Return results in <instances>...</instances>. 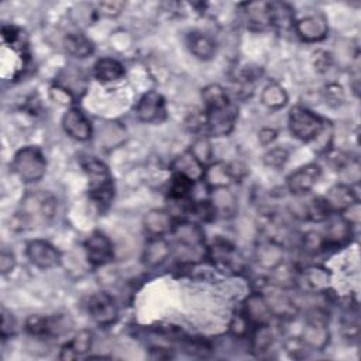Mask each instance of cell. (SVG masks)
Here are the masks:
<instances>
[{
    "label": "cell",
    "instance_id": "4",
    "mask_svg": "<svg viewBox=\"0 0 361 361\" xmlns=\"http://www.w3.org/2000/svg\"><path fill=\"white\" fill-rule=\"evenodd\" d=\"M13 169L23 183H37L46 175L47 159L39 147L29 145L16 152Z\"/></svg>",
    "mask_w": 361,
    "mask_h": 361
},
{
    "label": "cell",
    "instance_id": "20",
    "mask_svg": "<svg viewBox=\"0 0 361 361\" xmlns=\"http://www.w3.org/2000/svg\"><path fill=\"white\" fill-rule=\"evenodd\" d=\"M175 223L169 212L165 211H150L144 218V228L151 237H164L171 233Z\"/></svg>",
    "mask_w": 361,
    "mask_h": 361
},
{
    "label": "cell",
    "instance_id": "31",
    "mask_svg": "<svg viewBox=\"0 0 361 361\" xmlns=\"http://www.w3.org/2000/svg\"><path fill=\"white\" fill-rule=\"evenodd\" d=\"M194 190V180L185 175L173 173L169 184V198L176 202H185Z\"/></svg>",
    "mask_w": 361,
    "mask_h": 361
},
{
    "label": "cell",
    "instance_id": "9",
    "mask_svg": "<svg viewBox=\"0 0 361 361\" xmlns=\"http://www.w3.org/2000/svg\"><path fill=\"white\" fill-rule=\"evenodd\" d=\"M91 317L102 327L112 326L119 317L116 301L107 292H96L89 299Z\"/></svg>",
    "mask_w": 361,
    "mask_h": 361
},
{
    "label": "cell",
    "instance_id": "22",
    "mask_svg": "<svg viewBox=\"0 0 361 361\" xmlns=\"http://www.w3.org/2000/svg\"><path fill=\"white\" fill-rule=\"evenodd\" d=\"M124 67L114 58H100L93 67L95 78L102 84H110L120 81L124 77Z\"/></svg>",
    "mask_w": 361,
    "mask_h": 361
},
{
    "label": "cell",
    "instance_id": "41",
    "mask_svg": "<svg viewBox=\"0 0 361 361\" xmlns=\"http://www.w3.org/2000/svg\"><path fill=\"white\" fill-rule=\"evenodd\" d=\"M251 327H254L250 320L246 317V315L242 312V313H237L232 317V322H230V333L237 337V339H242V337H246L247 334H250L251 332Z\"/></svg>",
    "mask_w": 361,
    "mask_h": 361
},
{
    "label": "cell",
    "instance_id": "42",
    "mask_svg": "<svg viewBox=\"0 0 361 361\" xmlns=\"http://www.w3.org/2000/svg\"><path fill=\"white\" fill-rule=\"evenodd\" d=\"M303 247L310 253H319L322 250H326L324 237L320 233L309 232L303 236Z\"/></svg>",
    "mask_w": 361,
    "mask_h": 361
},
{
    "label": "cell",
    "instance_id": "29",
    "mask_svg": "<svg viewBox=\"0 0 361 361\" xmlns=\"http://www.w3.org/2000/svg\"><path fill=\"white\" fill-rule=\"evenodd\" d=\"M171 254L169 243L164 237H151L145 246L144 261L148 265H159Z\"/></svg>",
    "mask_w": 361,
    "mask_h": 361
},
{
    "label": "cell",
    "instance_id": "24",
    "mask_svg": "<svg viewBox=\"0 0 361 361\" xmlns=\"http://www.w3.org/2000/svg\"><path fill=\"white\" fill-rule=\"evenodd\" d=\"M302 281L305 287L316 294L327 291L330 285V273L324 267L320 265H312L303 270L302 273Z\"/></svg>",
    "mask_w": 361,
    "mask_h": 361
},
{
    "label": "cell",
    "instance_id": "27",
    "mask_svg": "<svg viewBox=\"0 0 361 361\" xmlns=\"http://www.w3.org/2000/svg\"><path fill=\"white\" fill-rule=\"evenodd\" d=\"M268 20L270 26H275L280 29H287L295 25V15L289 5L282 2H271L267 4Z\"/></svg>",
    "mask_w": 361,
    "mask_h": 361
},
{
    "label": "cell",
    "instance_id": "33",
    "mask_svg": "<svg viewBox=\"0 0 361 361\" xmlns=\"http://www.w3.org/2000/svg\"><path fill=\"white\" fill-rule=\"evenodd\" d=\"M263 105L271 110H280L288 103L287 91L278 84H270L264 88L261 93Z\"/></svg>",
    "mask_w": 361,
    "mask_h": 361
},
{
    "label": "cell",
    "instance_id": "17",
    "mask_svg": "<svg viewBox=\"0 0 361 361\" xmlns=\"http://www.w3.org/2000/svg\"><path fill=\"white\" fill-rule=\"evenodd\" d=\"M136 113H137V117L144 123H152L159 120L165 113L164 98L154 91L147 92L140 99L136 107Z\"/></svg>",
    "mask_w": 361,
    "mask_h": 361
},
{
    "label": "cell",
    "instance_id": "30",
    "mask_svg": "<svg viewBox=\"0 0 361 361\" xmlns=\"http://www.w3.org/2000/svg\"><path fill=\"white\" fill-rule=\"evenodd\" d=\"M64 46L68 54L75 58H88L93 54L92 41L81 33H71L65 37Z\"/></svg>",
    "mask_w": 361,
    "mask_h": 361
},
{
    "label": "cell",
    "instance_id": "44",
    "mask_svg": "<svg viewBox=\"0 0 361 361\" xmlns=\"http://www.w3.org/2000/svg\"><path fill=\"white\" fill-rule=\"evenodd\" d=\"M18 323L16 319L11 312H8L5 308L2 309V327H0V334L4 339H8L16 333Z\"/></svg>",
    "mask_w": 361,
    "mask_h": 361
},
{
    "label": "cell",
    "instance_id": "23",
    "mask_svg": "<svg viewBox=\"0 0 361 361\" xmlns=\"http://www.w3.org/2000/svg\"><path fill=\"white\" fill-rule=\"evenodd\" d=\"M187 44H188L190 51L198 60L208 61V60H212L215 57V54H216V44H215L214 39L206 36V34H204V33H199V32L191 33L188 36Z\"/></svg>",
    "mask_w": 361,
    "mask_h": 361
},
{
    "label": "cell",
    "instance_id": "12",
    "mask_svg": "<svg viewBox=\"0 0 361 361\" xmlns=\"http://www.w3.org/2000/svg\"><path fill=\"white\" fill-rule=\"evenodd\" d=\"M26 254L32 264L41 270L54 268L61 261V253L46 240H32L27 243Z\"/></svg>",
    "mask_w": 361,
    "mask_h": 361
},
{
    "label": "cell",
    "instance_id": "48",
    "mask_svg": "<svg viewBox=\"0 0 361 361\" xmlns=\"http://www.w3.org/2000/svg\"><path fill=\"white\" fill-rule=\"evenodd\" d=\"M277 138V131L274 129H263L260 131V141L264 145L271 144Z\"/></svg>",
    "mask_w": 361,
    "mask_h": 361
},
{
    "label": "cell",
    "instance_id": "45",
    "mask_svg": "<svg viewBox=\"0 0 361 361\" xmlns=\"http://www.w3.org/2000/svg\"><path fill=\"white\" fill-rule=\"evenodd\" d=\"M124 8H126V4L124 2H119V0H113V2H102L98 6L99 12L103 16H106V18H116V16H119L123 12Z\"/></svg>",
    "mask_w": 361,
    "mask_h": 361
},
{
    "label": "cell",
    "instance_id": "36",
    "mask_svg": "<svg viewBox=\"0 0 361 361\" xmlns=\"http://www.w3.org/2000/svg\"><path fill=\"white\" fill-rule=\"evenodd\" d=\"M306 218L313 222H323L330 218L332 211L323 197H316L305 206Z\"/></svg>",
    "mask_w": 361,
    "mask_h": 361
},
{
    "label": "cell",
    "instance_id": "32",
    "mask_svg": "<svg viewBox=\"0 0 361 361\" xmlns=\"http://www.w3.org/2000/svg\"><path fill=\"white\" fill-rule=\"evenodd\" d=\"M202 99H204L206 112L225 107V106H228L230 103L229 102V95H228L226 89L223 86L218 85V84L208 85L202 91Z\"/></svg>",
    "mask_w": 361,
    "mask_h": 361
},
{
    "label": "cell",
    "instance_id": "7",
    "mask_svg": "<svg viewBox=\"0 0 361 361\" xmlns=\"http://www.w3.org/2000/svg\"><path fill=\"white\" fill-rule=\"evenodd\" d=\"M71 323H68L67 316H41V315H33L26 320V332L39 339L44 337H54L61 336L63 333L68 332L71 327Z\"/></svg>",
    "mask_w": 361,
    "mask_h": 361
},
{
    "label": "cell",
    "instance_id": "18",
    "mask_svg": "<svg viewBox=\"0 0 361 361\" xmlns=\"http://www.w3.org/2000/svg\"><path fill=\"white\" fill-rule=\"evenodd\" d=\"M353 236V230H351V223L348 222V219L346 218H333L329 222L326 235L324 237V244L326 249L327 247H341L344 246Z\"/></svg>",
    "mask_w": 361,
    "mask_h": 361
},
{
    "label": "cell",
    "instance_id": "28",
    "mask_svg": "<svg viewBox=\"0 0 361 361\" xmlns=\"http://www.w3.org/2000/svg\"><path fill=\"white\" fill-rule=\"evenodd\" d=\"M92 348V333L89 330L79 332L70 343H67L60 354L61 360H75L78 355L88 353Z\"/></svg>",
    "mask_w": 361,
    "mask_h": 361
},
{
    "label": "cell",
    "instance_id": "50",
    "mask_svg": "<svg viewBox=\"0 0 361 361\" xmlns=\"http://www.w3.org/2000/svg\"><path fill=\"white\" fill-rule=\"evenodd\" d=\"M315 57H316V55H315ZM329 64H330V57H329V54L324 53V57H316V67H317V68L326 70V68L329 67Z\"/></svg>",
    "mask_w": 361,
    "mask_h": 361
},
{
    "label": "cell",
    "instance_id": "13",
    "mask_svg": "<svg viewBox=\"0 0 361 361\" xmlns=\"http://www.w3.org/2000/svg\"><path fill=\"white\" fill-rule=\"evenodd\" d=\"M294 27L296 34L306 43H319L324 40L329 33L327 19L320 13L299 19L295 22Z\"/></svg>",
    "mask_w": 361,
    "mask_h": 361
},
{
    "label": "cell",
    "instance_id": "1",
    "mask_svg": "<svg viewBox=\"0 0 361 361\" xmlns=\"http://www.w3.org/2000/svg\"><path fill=\"white\" fill-rule=\"evenodd\" d=\"M82 165L89 179L91 199L100 208L109 206L114 198V185L107 166L96 158H88Z\"/></svg>",
    "mask_w": 361,
    "mask_h": 361
},
{
    "label": "cell",
    "instance_id": "15",
    "mask_svg": "<svg viewBox=\"0 0 361 361\" xmlns=\"http://www.w3.org/2000/svg\"><path fill=\"white\" fill-rule=\"evenodd\" d=\"M243 313L254 327L268 324L273 317L268 302L261 292H254L246 299Z\"/></svg>",
    "mask_w": 361,
    "mask_h": 361
},
{
    "label": "cell",
    "instance_id": "14",
    "mask_svg": "<svg viewBox=\"0 0 361 361\" xmlns=\"http://www.w3.org/2000/svg\"><path fill=\"white\" fill-rule=\"evenodd\" d=\"M65 133L78 141H88L92 137V124L85 113L77 107L70 109L63 117Z\"/></svg>",
    "mask_w": 361,
    "mask_h": 361
},
{
    "label": "cell",
    "instance_id": "39",
    "mask_svg": "<svg viewBox=\"0 0 361 361\" xmlns=\"http://www.w3.org/2000/svg\"><path fill=\"white\" fill-rule=\"evenodd\" d=\"M188 215H191L192 218L198 219L199 222H204V223H208V222H212L218 214H216V209L214 206V204L211 201H201V202H195V204H191L188 206Z\"/></svg>",
    "mask_w": 361,
    "mask_h": 361
},
{
    "label": "cell",
    "instance_id": "46",
    "mask_svg": "<svg viewBox=\"0 0 361 361\" xmlns=\"http://www.w3.org/2000/svg\"><path fill=\"white\" fill-rule=\"evenodd\" d=\"M50 95H51V99L55 100L57 103L60 105H64V106H68L74 102V93H71L67 88H64L63 85H57V86H53L51 91H50Z\"/></svg>",
    "mask_w": 361,
    "mask_h": 361
},
{
    "label": "cell",
    "instance_id": "19",
    "mask_svg": "<svg viewBox=\"0 0 361 361\" xmlns=\"http://www.w3.org/2000/svg\"><path fill=\"white\" fill-rule=\"evenodd\" d=\"M202 180H205V184L214 191L221 188H228L235 180L232 175L230 164H226V162L211 164L208 168H205Z\"/></svg>",
    "mask_w": 361,
    "mask_h": 361
},
{
    "label": "cell",
    "instance_id": "25",
    "mask_svg": "<svg viewBox=\"0 0 361 361\" xmlns=\"http://www.w3.org/2000/svg\"><path fill=\"white\" fill-rule=\"evenodd\" d=\"M209 257L218 265H221L223 268H229V270L239 268V264H240L236 249L232 244H229L228 242H219V243L214 244L209 249Z\"/></svg>",
    "mask_w": 361,
    "mask_h": 361
},
{
    "label": "cell",
    "instance_id": "49",
    "mask_svg": "<svg viewBox=\"0 0 361 361\" xmlns=\"http://www.w3.org/2000/svg\"><path fill=\"white\" fill-rule=\"evenodd\" d=\"M19 37V30L13 26H5L4 27V39L6 43H15Z\"/></svg>",
    "mask_w": 361,
    "mask_h": 361
},
{
    "label": "cell",
    "instance_id": "26",
    "mask_svg": "<svg viewBox=\"0 0 361 361\" xmlns=\"http://www.w3.org/2000/svg\"><path fill=\"white\" fill-rule=\"evenodd\" d=\"M172 169L175 173H180L185 175L190 179H192L194 183L195 180H199L204 178V172H205V166L201 165L195 157L187 151L183 155H179L178 158H175L173 164H172Z\"/></svg>",
    "mask_w": 361,
    "mask_h": 361
},
{
    "label": "cell",
    "instance_id": "47",
    "mask_svg": "<svg viewBox=\"0 0 361 361\" xmlns=\"http://www.w3.org/2000/svg\"><path fill=\"white\" fill-rule=\"evenodd\" d=\"M15 267H16L15 254L8 249H4L2 254H0V273L4 275H8L15 270Z\"/></svg>",
    "mask_w": 361,
    "mask_h": 361
},
{
    "label": "cell",
    "instance_id": "10",
    "mask_svg": "<svg viewBox=\"0 0 361 361\" xmlns=\"http://www.w3.org/2000/svg\"><path fill=\"white\" fill-rule=\"evenodd\" d=\"M322 169L317 164H308L292 172L287 179V187L294 195H305L312 191L320 179Z\"/></svg>",
    "mask_w": 361,
    "mask_h": 361
},
{
    "label": "cell",
    "instance_id": "35",
    "mask_svg": "<svg viewBox=\"0 0 361 361\" xmlns=\"http://www.w3.org/2000/svg\"><path fill=\"white\" fill-rule=\"evenodd\" d=\"M247 12V26L251 30H264L267 26H270L268 20V12H267V4H251L249 5Z\"/></svg>",
    "mask_w": 361,
    "mask_h": 361
},
{
    "label": "cell",
    "instance_id": "38",
    "mask_svg": "<svg viewBox=\"0 0 361 361\" xmlns=\"http://www.w3.org/2000/svg\"><path fill=\"white\" fill-rule=\"evenodd\" d=\"M190 152L195 157V159L206 166L208 164H211L212 157H214V147L212 143L208 137H199L198 140L194 141V144L190 148Z\"/></svg>",
    "mask_w": 361,
    "mask_h": 361
},
{
    "label": "cell",
    "instance_id": "6",
    "mask_svg": "<svg viewBox=\"0 0 361 361\" xmlns=\"http://www.w3.org/2000/svg\"><path fill=\"white\" fill-rule=\"evenodd\" d=\"M299 339L309 350L322 351L326 348L330 340V332L327 329V320L320 310H313L306 317Z\"/></svg>",
    "mask_w": 361,
    "mask_h": 361
},
{
    "label": "cell",
    "instance_id": "11",
    "mask_svg": "<svg viewBox=\"0 0 361 361\" xmlns=\"http://www.w3.org/2000/svg\"><path fill=\"white\" fill-rule=\"evenodd\" d=\"M85 253L88 261L95 267L106 265L114 257L110 239L100 232H95L88 237V240L85 242Z\"/></svg>",
    "mask_w": 361,
    "mask_h": 361
},
{
    "label": "cell",
    "instance_id": "3",
    "mask_svg": "<svg viewBox=\"0 0 361 361\" xmlns=\"http://www.w3.org/2000/svg\"><path fill=\"white\" fill-rule=\"evenodd\" d=\"M175 237L180 257L187 260H199L205 256V235L204 230L192 222H180L171 232Z\"/></svg>",
    "mask_w": 361,
    "mask_h": 361
},
{
    "label": "cell",
    "instance_id": "16",
    "mask_svg": "<svg viewBox=\"0 0 361 361\" xmlns=\"http://www.w3.org/2000/svg\"><path fill=\"white\" fill-rule=\"evenodd\" d=\"M332 211V214H341L347 212L350 208L358 204V198L351 188V185L347 184H337L332 187L326 197H323Z\"/></svg>",
    "mask_w": 361,
    "mask_h": 361
},
{
    "label": "cell",
    "instance_id": "5",
    "mask_svg": "<svg viewBox=\"0 0 361 361\" xmlns=\"http://www.w3.org/2000/svg\"><path fill=\"white\" fill-rule=\"evenodd\" d=\"M324 122L320 116L313 113L306 107H292L289 112V130L292 136L301 141L310 143L313 141L319 133L322 131Z\"/></svg>",
    "mask_w": 361,
    "mask_h": 361
},
{
    "label": "cell",
    "instance_id": "8",
    "mask_svg": "<svg viewBox=\"0 0 361 361\" xmlns=\"http://www.w3.org/2000/svg\"><path fill=\"white\" fill-rule=\"evenodd\" d=\"M239 110L235 105L229 103L225 107L209 110L205 114V126L208 133L215 137H225L235 129Z\"/></svg>",
    "mask_w": 361,
    "mask_h": 361
},
{
    "label": "cell",
    "instance_id": "21",
    "mask_svg": "<svg viewBox=\"0 0 361 361\" xmlns=\"http://www.w3.org/2000/svg\"><path fill=\"white\" fill-rule=\"evenodd\" d=\"M256 258L261 267H264L267 270H274L281 263H284L282 246L278 242L268 239L257 247Z\"/></svg>",
    "mask_w": 361,
    "mask_h": 361
},
{
    "label": "cell",
    "instance_id": "34",
    "mask_svg": "<svg viewBox=\"0 0 361 361\" xmlns=\"http://www.w3.org/2000/svg\"><path fill=\"white\" fill-rule=\"evenodd\" d=\"M214 199L211 201L216 209L218 215L223 216H232L236 212L237 202L232 192L228 191V188H221L214 191Z\"/></svg>",
    "mask_w": 361,
    "mask_h": 361
},
{
    "label": "cell",
    "instance_id": "2",
    "mask_svg": "<svg viewBox=\"0 0 361 361\" xmlns=\"http://www.w3.org/2000/svg\"><path fill=\"white\" fill-rule=\"evenodd\" d=\"M57 212V201L48 192L29 194L22 202V211L16 216L20 229L33 226L37 222H50Z\"/></svg>",
    "mask_w": 361,
    "mask_h": 361
},
{
    "label": "cell",
    "instance_id": "43",
    "mask_svg": "<svg viewBox=\"0 0 361 361\" xmlns=\"http://www.w3.org/2000/svg\"><path fill=\"white\" fill-rule=\"evenodd\" d=\"M324 98H326V103H329L330 106H339L343 103L344 100V91L340 85L337 84H329L324 89Z\"/></svg>",
    "mask_w": 361,
    "mask_h": 361
},
{
    "label": "cell",
    "instance_id": "37",
    "mask_svg": "<svg viewBox=\"0 0 361 361\" xmlns=\"http://www.w3.org/2000/svg\"><path fill=\"white\" fill-rule=\"evenodd\" d=\"M273 332L268 324L256 326L251 332V346L256 353H264L273 346Z\"/></svg>",
    "mask_w": 361,
    "mask_h": 361
},
{
    "label": "cell",
    "instance_id": "40",
    "mask_svg": "<svg viewBox=\"0 0 361 361\" xmlns=\"http://www.w3.org/2000/svg\"><path fill=\"white\" fill-rule=\"evenodd\" d=\"M288 158H289L288 150H285L284 147H275V148H271L270 151H267L264 154L263 161H264V164L267 166L280 169V168H282L287 164Z\"/></svg>",
    "mask_w": 361,
    "mask_h": 361
}]
</instances>
